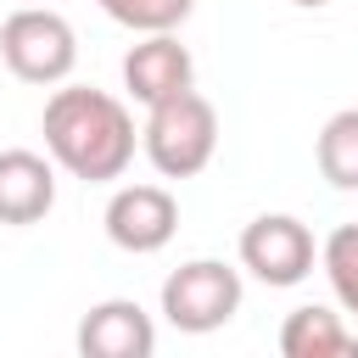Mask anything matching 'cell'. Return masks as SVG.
<instances>
[{
	"label": "cell",
	"mask_w": 358,
	"mask_h": 358,
	"mask_svg": "<svg viewBox=\"0 0 358 358\" xmlns=\"http://www.w3.org/2000/svg\"><path fill=\"white\" fill-rule=\"evenodd\" d=\"M45 151L62 173L84 179V185H112L129 173L134 162V117L117 95L106 90H90V84H62L50 101H45Z\"/></svg>",
	"instance_id": "cell-1"
},
{
	"label": "cell",
	"mask_w": 358,
	"mask_h": 358,
	"mask_svg": "<svg viewBox=\"0 0 358 358\" xmlns=\"http://www.w3.org/2000/svg\"><path fill=\"white\" fill-rule=\"evenodd\" d=\"M140 151L162 179H196L213 151H218V112L207 95L179 90L157 106H145V129H140Z\"/></svg>",
	"instance_id": "cell-2"
},
{
	"label": "cell",
	"mask_w": 358,
	"mask_h": 358,
	"mask_svg": "<svg viewBox=\"0 0 358 358\" xmlns=\"http://www.w3.org/2000/svg\"><path fill=\"white\" fill-rule=\"evenodd\" d=\"M0 62L22 84H67L78 67V34L62 11L50 6H17L0 22Z\"/></svg>",
	"instance_id": "cell-3"
},
{
	"label": "cell",
	"mask_w": 358,
	"mask_h": 358,
	"mask_svg": "<svg viewBox=\"0 0 358 358\" xmlns=\"http://www.w3.org/2000/svg\"><path fill=\"white\" fill-rule=\"evenodd\" d=\"M241 268L224 257H190L162 280V319L185 336H213L241 313Z\"/></svg>",
	"instance_id": "cell-4"
},
{
	"label": "cell",
	"mask_w": 358,
	"mask_h": 358,
	"mask_svg": "<svg viewBox=\"0 0 358 358\" xmlns=\"http://www.w3.org/2000/svg\"><path fill=\"white\" fill-rule=\"evenodd\" d=\"M313 263H319V241L296 213H257L241 229V268H252L274 291L302 285L313 274Z\"/></svg>",
	"instance_id": "cell-5"
},
{
	"label": "cell",
	"mask_w": 358,
	"mask_h": 358,
	"mask_svg": "<svg viewBox=\"0 0 358 358\" xmlns=\"http://www.w3.org/2000/svg\"><path fill=\"white\" fill-rule=\"evenodd\" d=\"M101 224H106V241L117 252L151 257V252H162L179 235V201L162 185H117Z\"/></svg>",
	"instance_id": "cell-6"
},
{
	"label": "cell",
	"mask_w": 358,
	"mask_h": 358,
	"mask_svg": "<svg viewBox=\"0 0 358 358\" xmlns=\"http://www.w3.org/2000/svg\"><path fill=\"white\" fill-rule=\"evenodd\" d=\"M78 352L84 358H151L157 324L134 296H106L78 319Z\"/></svg>",
	"instance_id": "cell-7"
},
{
	"label": "cell",
	"mask_w": 358,
	"mask_h": 358,
	"mask_svg": "<svg viewBox=\"0 0 358 358\" xmlns=\"http://www.w3.org/2000/svg\"><path fill=\"white\" fill-rule=\"evenodd\" d=\"M123 90L140 106H157V101H168L179 90H196V62L173 34H145L123 56Z\"/></svg>",
	"instance_id": "cell-8"
},
{
	"label": "cell",
	"mask_w": 358,
	"mask_h": 358,
	"mask_svg": "<svg viewBox=\"0 0 358 358\" xmlns=\"http://www.w3.org/2000/svg\"><path fill=\"white\" fill-rule=\"evenodd\" d=\"M50 207H56V162L22 145L0 151V224L22 229L39 224Z\"/></svg>",
	"instance_id": "cell-9"
},
{
	"label": "cell",
	"mask_w": 358,
	"mask_h": 358,
	"mask_svg": "<svg viewBox=\"0 0 358 358\" xmlns=\"http://www.w3.org/2000/svg\"><path fill=\"white\" fill-rule=\"evenodd\" d=\"M280 352L285 358H336V352H358V336L341 324V313H330L319 302H302L280 324Z\"/></svg>",
	"instance_id": "cell-10"
},
{
	"label": "cell",
	"mask_w": 358,
	"mask_h": 358,
	"mask_svg": "<svg viewBox=\"0 0 358 358\" xmlns=\"http://www.w3.org/2000/svg\"><path fill=\"white\" fill-rule=\"evenodd\" d=\"M313 162L336 190H358V106H341L324 117L313 140Z\"/></svg>",
	"instance_id": "cell-11"
},
{
	"label": "cell",
	"mask_w": 358,
	"mask_h": 358,
	"mask_svg": "<svg viewBox=\"0 0 358 358\" xmlns=\"http://www.w3.org/2000/svg\"><path fill=\"white\" fill-rule=\"evenodd\" d=\"M319 268H324V280H330L341 313L358 319V224H336V229L324 235V246H319Z\"/></svg>",
	"instance_id": "cell-12"
},
{
	"label": "cell",
	"mask_w": 358,
	"mask_h": 358,
	"mask_svg": "<svg viewBox=\"0 0 358 358\" xmlns=\"http://www.w3.org/2000/svg\"><path fill=\"white\" fill-rule=\"evenodd\" d=\"M112 22H123V28H134V34H173L190 11H196V0H95Z\"/></svg>",
	"instance_id": "cell-13"
},
{
	"label": "cell",
	"mask_w": 358,
	"mask_h": 358,
	"mask_svg": "<svg viewBox=\"0 0 358 358\" xmlns=\"http://www.w3.org/2000/svg\"><path fill=\"white\" fill-rule=\"evenodd\" d=\"M291 6H302V11H319V6H330V0H291Z\"/></svg>",
	"instance_id": "cell-14"
},
{
	"label": "cell",
	"mask_w": 358,
	"mask_h": 358,
	"mask_svg": "<svg viewBox=\"0 0 358 358\" xmlns=\"http://www.w3.org/2000/svg\"><path fill=\"white\" fill-rule=\"evenodd\" d=\"M28 6H39V0H28Z\"/></svg>",
	"instance_id": "cell-15"
}]
</instances>
